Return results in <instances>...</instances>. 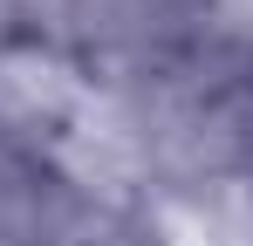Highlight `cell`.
<instances>
[{
  "instance_id": "cell-2",
  "label": "cell",
  "mask_w": 253,
  "mask_h": 246,
  "mask_svg": "<svg viewBox=\"0 0 253 246\" xmlns=\"http://www.w3.org/2000/svg\"><path fill=\"white\" fill-rule=\"evenodd\" d=\"M83 246H151L144 233H103V240H83Z\"/></svg>"
},
{
  "instance_id": "cell-1",
  "label": "cell",
  "mask_w": 253,
  "mask_h": 246,
  "mask_svg": "<svg viewBox=\"0 0 253 246\" xmlns=\"http://www.w3.org/2000/svg\"><path fill=\"white\" fill-rule=\"evenodd\" d=\"M62 212H69L62 178L42 164L35 144H21L0 123V246H48Z\"/></svg>"
}]
</instances>
